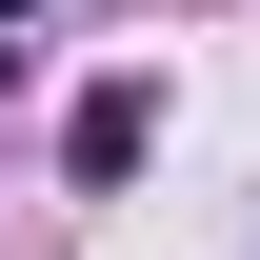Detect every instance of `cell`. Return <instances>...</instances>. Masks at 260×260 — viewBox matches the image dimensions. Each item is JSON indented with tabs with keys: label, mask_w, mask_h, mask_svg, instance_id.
I'll use <instances>...</instances> for the list:
<instances>
[{
	"label": "cell",
	"mask_w": 260,
	"mask_h": 260,
	"mask_svg": "<svg viewBox=\"0 0 260 260\" xmlns=\"http://www.w3.org/2000/svg\"><path fill=\"white\" fill-rule=\"evenodd\" d=\"M140 140H160V80H100L80 120H60V160H80V180H140Z\"/></svg>",
	"instance_id": "6da1fadb"
},
{
	"label": "cell",
	"mask_w": 260,
	"mask_h": 260,
	"mask_svg": "<svg viewBox=\"0 0 260 260\" xmlns=\"http://www.w3.org/2000/svg\"><path fill=\"white\" fill-rule=\"evenodd\" d=\"M20 20H40V0H0V40H20Z\"/></svg>",
	"instance_id": "7a4b0ae2"
}]
</instances>
